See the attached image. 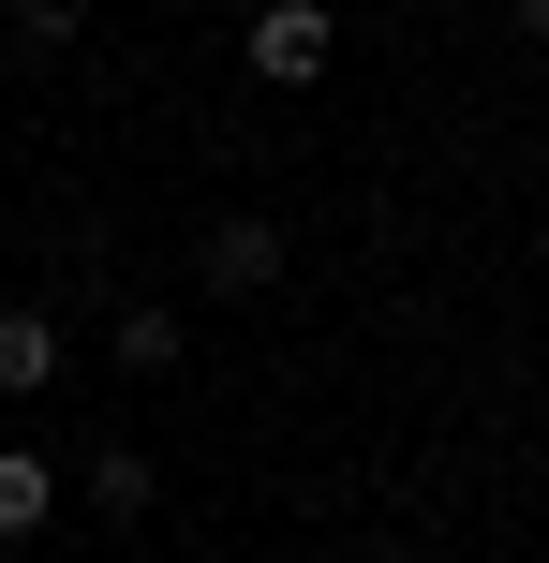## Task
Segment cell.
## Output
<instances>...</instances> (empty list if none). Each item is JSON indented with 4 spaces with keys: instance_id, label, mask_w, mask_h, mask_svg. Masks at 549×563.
<instances>
[{
    "instance_id": "cell-1",
    "label": "cell",
    "mask_w": 549,
    "mask_h": 563,
    "mask_svg": "<svg viewBox=\"0 0 549 563\" xmlns=\"http://www.w3.org/2000/svg\"><path fill=\"white\" fill-rule=\"evenodd\" d=\"M327 59H342V15H327V0H267L253 15V75L267 89H312Z\"/></svg>"
},
{
    "instance_id": "cell-2",
    "label": "cell",
    "mask_w": 549,
    "mask_h": 563,
    "mask_svg": "<svg viewBox=\"0 0 549 563\" xmlns=\"http://www.w3.org/2000/svg\"><path fill=\"white\" fill-rule=\"evenodd\" d=\"M194 267H208V297H267V282H283V223H267V208H223Z\"/></svg>"
},
{
    "instance_id": "cell-3",
    "label": "cell",
    "mask_w": 549,
    "mask_h": 563,
    "mask_svg": "<svg viewBox=\"0 0 549 563\" xmlns=\"http://www.w3.org/2000/svg\"><path fill=\"white\" fill-rule=\"evenodd\" d=\"M105 341H119V371H149V386H164V371L194 356V327H178L164 297H119V311H105Z\"/></svg>"
},
{
    "instance_id": "cell-4",
    "label": "cell",
    "mask_w": 549,
    "mask_h": 563,
    "mask_svg": "<svg viewBox=\"0 0 549 563\" xmlns=\"http://www.w3.org/2000/svg\"><path fill=\"white\" fill-rule=\"evenodd\" d=\"M30 386H59V311L0 297V400H30Z\"/></svg>"
},
{
    "instance_id": "cell-5",
    "label": "cell",
    "mask_w": 549,
    "mask_h": 563,
    "mask_svg": "<svg viewBox=\"0 0 549 563\" xmlns=\"http://www.w3.org/2000/svg\"><path fill=\"white\" fill-rule=\"evenodd\" d=\"M149 505H164L149 445H89V519H149Z\"/></svg>"
},
{
    "instance_id": "cell-6",
    "label": "cell",
    "mask_w": 549,
    "mask_h": 563,
    "mask_svg": "<svg viewBox=\"0 0 549 563\" xmlns=\"http://www.w3.org/2000/svg\"><path fill=\"white\" fill-rule=\"evenodd\" d=\"M45 505H59V460L0 445V534H45Z\"/></svg>"
},
{
    "instance_id": "cell-7",
    "label": "cell",
    "mask_w": 549,
    "mask_h": 563,
    "mask_svg": "<svg viewBox=\"0 0 549 563\" xmlns=\"http://www.w3.org/2000/svg\"><path fill=\"white\" fill-rule=\"evenodd\" d=\"M89 30V0H15V45H75Z\"/></svg>"
},
{
    "instance_id": "cell-8",
    "label": "cell",
    "mask_w": 549,
    "mask_h": 563,
    "mask_svg": "<svg viewBox=\"0 0 549 563\" xmlns=\"http://www.w3.org/2000/svg\"><path fill=\"white\" fill-rule=\"evenodd\" d=\"M505 15H520V30H535V45H549V0H505Z\"/></svg>"
}]
</instances>
